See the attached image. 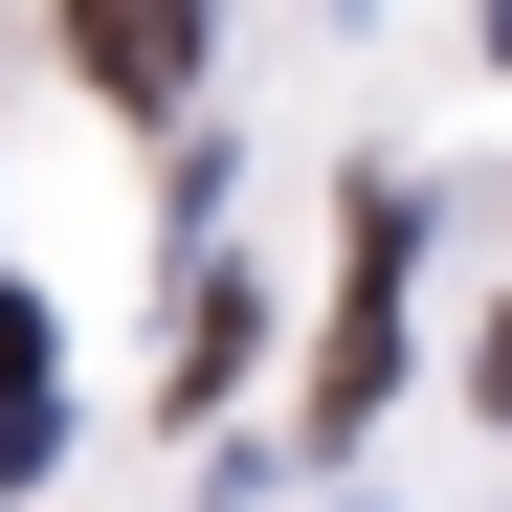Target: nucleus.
Listing matches in <instances>:
<instances>
[{"label":"nucleus","mask_w":512,"mask_h":512,"mask_svg":"<svg viewBox=\"0 0 512 512\" xmlns=\"http://www.w3.org/2000/svg\"><path fill=\"white\" fill-rule=\"evenodd\" d=\"M401 357V201H357V312H334V357H312V423H357Z\"/></svg>","instance_id":"nucleus-1"},{"label":"nucleus","mask_w":512,"mask_h":512,"mask_svg":"<svg viewBox=\"0 0 512 512\" xmlns=\"http://www.w3.org/2000/svg\"><path fill=\"white\" fill-rule=\"evenodd\" d=\"M245 334H268V312H245V268H201V312H179V401H223V379H245Z\"/></svg>","instance_id":"nucleus-4"},{"label":"nucleus","mask_w":512,"mask_h":512,"mask_svg":"<svg viewBox=\"0 0 512 512\" xmlns=\"http://www.w3.org/2000/svg\"><path fill=\"white\" fill-rule=\"evenodd\" d=\"M67 67H90V90H134V112H156V90H201V23H134V0H112V23H67Z\"/></svg>","instance_id":"nucleus-2"},{"label":"nucleus","mask_w":512,"mask_h":512,"mask_svg":"<svg viewBox=\"0 0 512 512\" xmlns=\"http://www.w3.org/2000/svg\"><path fill=\"white\" fill-rule=\"evenodd\" d=\"M45 423H67V379H45V312H0V490L45 468Z\"/></svg>","instance_id":"nucleus-3"},{"label":"nucleus","mask_w":512,"mask_h":512,"mask_svg":"<svg viewBox=\"0 0 512 512\" xmlns=\"http://www.w3.org/2000/svg\"><path fill=\"white\" fill-rule=\"evenodd\" d=\"M468 379H490V423H512V312H490V357H468Z\"/></svg>","instance_id":"nucleus-5"}]
</instances>
